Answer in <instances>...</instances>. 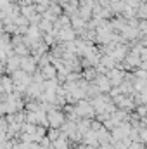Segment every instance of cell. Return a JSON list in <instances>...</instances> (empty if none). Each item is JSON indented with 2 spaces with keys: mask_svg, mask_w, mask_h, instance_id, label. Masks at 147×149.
<instances>
[{
  "mask_svg": "<svg viewBox=\"0 0 147 149\" xmlns=\"http://www.w3.org/2000/svg\"><path fill=\"white\" fill-rule=\"evenodd\" d=\"M74 111L78 118H85V120H95V111L90 106V102L87 99H81L74 104Z\"/></svg>",
  "mask_w": 147,
  "mask_h": 149,
  "instance_id": "6da1fadb",
  "label": "cell"
},
{
  "mask_svg": "<svg viewBox=\"0 0 147 149\" xmlns=\"http://www.w3.org/2000/svg\"><path fill=\"white\" fill-rule=\"evenodd\" d=\"M47 114V123H49V128H61V125L66 121V116H64V113L62 109H57V108H54V109H50L49 113H45Z\"/></svg>",
  "mask_w": 147,
  "mask_h": 149,
  "instance_id": "7a4b0ae2",
  "label": "cell"
},
{
  "mask_svg": "<svg viewBox=\"0 0 147 149\" xmlns=\"http://www.w3.org/2000/svg\"><path fill=\"white\" fill-rule=\"evenodd\" d=\"M19 70H21V71H24L26 74H33V73H35V71L38 70L37 59H35L33 56H26V57H21V61H19Z\"/></svg>",
  "mask_w": 147,
  "mask_h": 149,
  "instance_id": "3957f363",
  "label": "cell"
},
{
  "mask_svg": "<svg viewBox=\"0 0 147 149\" xmlns=\"http://www.w3.org/2000/svg\"><path fill=\"white\" fill-rule=\"evenodd\" d=\"M95 87H97V90H99V94H107L111 88V83H109V80H107V76L106 74H97V78L92 81Z\"/></svg>",
  "mask_w": 147,
  "mask_h": 149,
  "instance_id": "277c9868",
  "label": "cell"
},
{
  "mask_svg": "<svg viewBox=\"0 0 147 149\" xmlns=\"http://www.w3.org/2000/svg\"><path fill=\"white\" fill-rule=\"evenodd\" d=\"M106 76H107V80H109L111 87H118V85L123 81L125 71H121L119 68H112V70H109V71L106 73Z\"/></svg>",
  "mask_w": 147,
  "mask_h": 149,
  "instance_id": "5b68a950",
  "label": "cell"
},
{
  "mask_svg": "<svg viewBox=\"0 0 147 149\" xmlns=\"http://www.w3.org/2000/svg\"><path fill=\"white\" fill-rule=\"evenodd\" d=\"M74 38H76V33L71 30V26H66V28H61V30H57V42H59V43L73 42Z\"/></svg>",
  "mask_w": 147,
  "mask_h": 149,
  "instance_id": "8992f818",
  "label": "cell"
},
{
  "mask_svg": "<svg viewBox=\"0 0 147 149\" xmlns=\"http://www.w3.org/2000/svg\"><path fill=\"white\" fill-rule=\"evenodd\" d=\"M38 71H40V74L43 76V80H54V78H55V74H57L55 68H54L52 64H47V66L40 68Z\"/></svg>",
  "mask_w": 147,
  "mask_h": 149,
  "instance_id": "52a82bcc",
  "label": "cell"
},
{
  "mask_svg": "<svg viewBox=\"0 0 147 149\" xmlns=\"http://www.w3.org/2000/svg\"><path fill=\"white\" fill-rule=\"evenodd\" d=\"M50 146H52L54 149H71V146H69V141H68L66 137H62V135H61L59 139H55Z\"/></svg>",
  "mask_w": 147,
  "mask_h": 149,
  "instance_id": "ba28073f",
  "label": "cell"
},
{
  "mask_svg": "<svg viewBox=\"0 0 147 149\" xmlns=\"http://www.w3.org/2000/svg\"><path fill=\"white\" fill-rule=\"evenodd\" d=\"M19 14L28 19V17H31V16L35 14V7H33V5H21V3H19Z\"/></svg>",
  "mask_w": 147,
  "mask_h": 149,
  "instance_id": "9c48e42d",
  "label": "cell"
},
{
  "mask_svg": "<svg viewBox=\"0 0 147 149\" xmlns=\"http://www.w3.org/2000/svg\"><path fill=\"white\" fill-rule=\"evenodd\" d=\"M38 30H40L42 33H47V31H52V30H54V23H50L49 19H42V21L38 23Z\"/></svg>",
  "mask_w": 147,
  "mask_h": 149,
  "instance_id": "30bf717a",
  "label": "cell"
},
{
  "mask_svg": "<svg viewBox=\"0 0 147 149\" xmlns=\"http://www.w3.org/2000/svg\"><path fill=\"white\" fill-rule=\"evenodd\" d=\"M45 137L49 139V142L52 144L55 139H59L61 137V132L57 130V128H47V134H45Z\"/></svg>",
  "mask_w": 147,
  "mask_h": 149,
  "instance_id": "8fae6325",
  "label": "cell"
},
{
  "mask_svg": "<svg viewBox=\"0 0 147 149\" xmlns=\"http://www.w3.org/2000/svg\"><path fill=\"white\" fill-rule=\"evenodd\" d=\"M146 16H147V5H146V2H144V3H140V5L137 7L135 17H137V19H146Z\"/></svg>",
  "mask_w": 147,
  "mask_h": 149,
  "instance_id": "7c38bea8",
  "label": "cell"
},
{
  "mask_svg": "<svg viewBox=\"0 0 147 149\" xmlns=\"http://www.w3.org/2000/svg\"><path fill=\"white\" fill-rule=\"evenodd\" d=\"M54 2H55V3H57V5H64V3H66V2H68V0H54Z\"/></svg>",
  "mask_w": 147,
  "mask_h": 149,
  "instance_id": "4fadbf2b",
  "label": "cell"
},
{
  "mask_svg": "<svg viewBox=\"0 0 147 149\" xmlns=\"http://www.w3.org/2000/svg\"><path fill=\"white\" fill-rule=\"evenodd\" d=\"M9 3H19V0H7Z\"/></svg>",
  "mask_w": 147,
  "mask_h": 149,
  "instance_id": "5bb4252c",
  "label": "cell"
}]
</instances>
